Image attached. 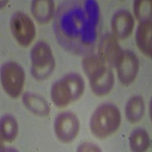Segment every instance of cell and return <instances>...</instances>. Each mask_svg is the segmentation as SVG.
<instances>
[{"instance_id":"cell-1","label":"cell","mask_w":152,"mask_h":152,"mask_svg":"<svg viewBox=\"0 0 152 152\" xmlns=\"http://www.w3.org/2000/svg\"><path fill=\"white\" fill-rule=\"evenodd\" d=\"M99 7L95 1L69 2L63 5L56 18L57 31L68 47H86L96 37L99 21Z\"/></svg>"},{"instance_id":"cell-2","label":"cell","mask_w":152,"mask_h":152,"mask_svg":"<svg viewBox=\"0 0 152 152\" xmlns=\"http://www.w3.org/2000/svg\"><path fill=\"white\" fill-rule=\"evenodd\" d=\"M82 68L94 94L104 96L111 91L114 85V75L110 66L97 56H88L82 61Z\"/></svg>"},{"instance_id":"cell-3","label":"cell","mask_w":152,"mask_h":152,"mask_svg":"<svg viewBox=\"0 0 152 152\" xmlns=\"http://www.w3.org/2000/svg\"><path fill=\"white\" fill-rule=\"evenodd\" d=\"M121 113L112 104H103L94 111L90 120L92 134L100 139L109 137L119 129Z\"/></svg>"},{"instance_id":"cell-4","label":"cell","mask_w":152,"mask_h":152,"mask_svg":"<svg viewBox=\"0 0 152 152\" xmlns=\"http://www.w3.org/2000/svg\"><path fill=\"white\" fill-rule=\"evenodd\" d=\"M31 74L35 80L47 79L55 69L56 62L51 47L44 41H39L31 51Z\"/></svg>"},{"instance_id":"cell-5","label":"cell","mask_w":152,"mask_h":152,"mask_svg":"<svg viewBox=\"0 0 152 152\" xmlns=\"http://www.w3.org/2000/svg\"><path fill=\"white\" fill-rule=\"evenodd\" d=\"M1 82L4 91L11 98L20 97L25 82V72L22 66L13 61L5 63L1 69Z\"/></svg>"},{"instance_id":"cell-6","label":"cell","mask_w":152,"mask_h":152,"mask_svg":"<svg viewBox=\"0 0 152 152\" xmlns=\"http://www.w3.org/2000/svg\"><path fill=\"white\" fill-rule=\"evenodd\" d=\"M12 34L21 47H28L33 42L36 29L32 19L22 12H17L12 15L10 21Z\"/></svg>"},{"instance_id":"cell-7","label":"cell","mask_w":152,"mask_h":152,"mask_svg":"<svg viewBox=\"0 0 152 152\" xmlns=\"http://www.w3.org/2000/svg\"><path fill=\"white\" fill-rule=\"evenodd\" d=\"M80 130V122L78 116L70 111L59 113L54 123L56 135L62 143L68 144L77 137Z\"/></svg>"},{"instance_id":"cell-8","label":"cell","mask_w":152,"mask_h":152,"mask_svg":"<svg viewBox=\"0 0 152 152\" xmlns=\"http://www.w3.org/2000/svg\"><path fill=\"white\" fill-rule=\"evenodd\" d=\"M115 67L120 82L123 85H130L138 75L139 69L138 56L131 50H123Z\"/></svg>"},{"instance_id":"cell-9","label":"cell","mask_w":152,"mask_h":152,"mask_svg":"<svg viewBox=\"0 0 152 152\" xmlns=\"http://www.w3.org/2000/svg\"><path fill=\"white\" fill-rule=\"evenodd\" d=\"M122 51L117 38L112 34H107L104 35L100 41L98 57L110 67L116 66Z\"/></svg>"},{"instance_id":"cell-10","label":"cell","mask_w":152,"mask_h":152,"mask_svg":"<svg viewBox=\"0 0 152 152\" xmlns=\"http://www.w3.org/2000/svg\"><path fill=\"white\" fill-rule=\"evenodd\" d=\"M135 26V20L131 12L126 9L119 10L111 20V28L116 38L124 40L130 36Z\"/></svg>"},{"instance_id":"cell-11","label":"cell","mask_w":152,"mask_h":152,"mask_svg":"<svg viewBox=\"0 0 152 152\" xmlns=\"http://www.w3.org/2000/svg\"><path fill=\"white\" fill-rule=\"evenodd\" d=\"M50 95L53 104L58 107H67L75 101L71 88L63 78L54 82L51 87Z\"/></svg>"},{"instance_id":"cell-12","label":"cell","mask_w":152,"mask_h":152,"mask_svg":"<svg viewBox=\"0 0 152 152\" xmlns=\"http://www.w3.org/2000/svg\"><path fill=\"white\" fill-rule=\"evenodd\" d=\"M152 24L151 21L141 22L138 24L135 35L136 43L139 50L146 56H152Z\"/></svg>"},{"instance_id":"cell-13","label":"cell","mask_w":152,"mask_h":152,"mask_svg":"<svg viewBox=\"0 0 152 152\" xmlns=\"http://www.w3.org/2000/svg\"><path fill=\"white\" fill-rule=\"evenodd\" d=\"M55 12V3L52 0H35L31 3V13L40 24H47L51 21Z\"/></svg>"},{"instance_id":"cell-14","label":"cell","mask_w":152,"mask_h":152,"mask_svg":"<svg viewBox=\"0 0 152 152\" xmlns=\"http://www.w3.org/2000/svg\"><path fill=\"white\" fill-rule=\"evenodd\" d=\"M22 102L28 110L39 116H47L50 113V107L47 100L34 93H25L22 97Z\"/></svg>"},{"instance_id":"cell-15","label":"cell","mask_w":152,"mask_h":152,"mask_svg":"<svg viewBox=\"0 0 152 152\" xmlns=\"http://www.w3.org/2000/svg\"><path fill=\"white\" fill-rule=\"evenodd\" d=\"M126 119L129 123H135L140 121L145 114V102L141 96H133L126 105L125 108Z\"/></svg>"},{"instance_id":"cell-16","label":"cell","mask_w":152,"mask_h":152,"mask_svg":"<svg viewBox=\"0 0 152 152\" xmlns=\"http://www.w3.org/2000/svg\"><path fill=\"white\" fill-rule=\"evenodd\" d=\"M18 132V126L15 118L12 115L6 114L1 119L0 135L2 142L12 143L15 141Z\"/></svg>"},{"instance_id":"cell-17","label":"cell","mask_w":152,"mask_h":152,"mask_svg":"<svg viewBox=\"0 0 152 152\" xmlns=\"http://www.w3.org/2000/svg\"><path fill=\"white\" fill-rule=\"evenodd\" d=\"M130 148L132 151H146L150 147V137L144 129H136L132 132L129 138Z\"/></svg>"},{"instance_id":"cell-18","label":"cell","mask_w":152,"mask_h":152,"mask_svg":"<svg viewBox=\"0 0 152 152\" xmlns=\"http://www.w3.org/2000/svg\"><path fill=\"white\" fill-rule=\"evenodd\" d=\"M65 81L71 88L75 101L82 96L85 91V82L83 78L77 73H69L63 76Z\"/></svg>"},{"instance_id":"cell-19","label":"cell","mask_w":152,"mask_h":152,"mask_svg":"<svg viewBox=\"0 0 152 152\" xmlns=\"http://www.w3.org/2000/svg\"><path fill=\"white\" fill-rule=\"evenodd\" d=\"M133 11L139 23L151 21V0L135 1L133 5Z\"/></svg>"},{"instance_id":"cell-20","label":"cell","mask_w":152,"mask_h":152,"mask_svg":"<svg viewBox=\"0 0 152 152\" xmlns=\"http://www.w3.org/2000/svg\"><path fill=\"white\" fill-rule=\"evenodd\" d=\"M78 151H100L101 149L97 145L91 142H84L78 148Z\"/></svg>"}]
</instances>
